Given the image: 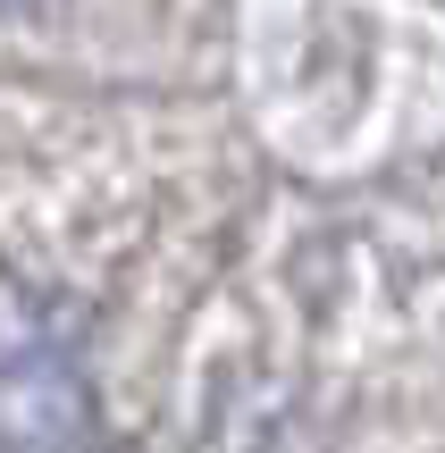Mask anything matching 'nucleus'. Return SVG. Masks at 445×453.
Segmentation results:
<instances>
[{"instance_id":"1","label":"nucleus","mask_w":445,"mask_h":453,"mask_svg":"<svg viewBox=\"0 0 445 453\" xmlns=\"http://www.w3.org/2000/svg\"><path fill=\"white\" fill-rule=\"evenodd\" d=\"M93 437V387L59 344L0 353V445H84Z\"/></svg>"}]
</instances>
